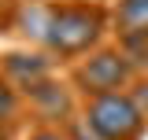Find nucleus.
Wrapping results in <instances>:
<instances>
[{
  "label": "nucleus",
  "instance_id": "11",
  "mask_svg": "<svg viewBox=\"0 0 148 140\" xmlns=\"http://www.w3.org/2000/svg\"><path fill=\"white\" fill-rule=\"evenodd\" d=\"M0 140H11V129H8V122H0Z\"/></svg>",
  "mask_w": 148,
  "mask_h": 140
},
{
  "label": "nucleus",
  "instance_id": "8",
  "mask_svg": "<svg viewBox=\"0 0 148 140\" xmlns=\"http://www.w3.org/2000/svg\"><path fill=\"white\" fill-rule=\"evenodd\" d=\"M18 111H22V92L0 77V122H15Z\"/></svg>",
  "mask_w": 148,
  "mask_h": 140
},
{
  "label": "nucleus",
  "instance_id": "2",
  "mask_svg": "<svg viewBox=\"0 0 148 140\" xmlns=\"http://www.w3.org/2000/svg\"><path fill=\"white\" fill-rule=\"evenodd\" d=\"M82 122H85L92 140H141L148 118L141 111V103L133 100V92L119 88V92L85 96Z\"/></svg>",
  "mask_w": 148,
  "mask_h": 140
},
{
  "label": "nucleus",
  "instance_id": "5",
  "mask_svg": "<svg viewBox=\"0 0 148 140\" xmlns=\"http://www.w3.org/2000/svg\"><path fill=\"white\" fill-rule=\"evenodd\" d=\"M22 96H26V100H30V107H34L41 118H48V122H63V118L74 111L67 85H56L52 77L37 81V85H34V88H26Z\"/></svg>",
  "mask_w": 148,
  "mask_h": 140
},
{
  "label": "nucleus",
  "instance_id": "4",
  "mask_svg": "<svg viewBox=\"0 0 148 140\" xmlns=\"http://www.w3.org/2000/svg\"><path fill=\"white\" fill-rule=\"evenodd\" d=\"M0 70H4V81H11L18 92H26L37 81L52 77V59L45 52H8L0 59Z\"/></svg>",
  "mask_w": 148,
  "mask_h": 140
},
{
  "label": "nucleus",
  "instance_id": "6",
  "mask_svg": "<svg viewBox=\"0 0 148 140\" xmlns=\"http://www.w3.org/2000/svg\"><path fill=\"white\" fill-rule=\"evenodd\" d=\"M48 15H52V4H41V0H22L15 11V30L26 41H37L45 44V33H48Z\"/></svg>",
  "mask_w": 148,
  "mask_h": 140
},
{
  "label": "nucleus",
  "instance_id": "7",
  "mask_svg": "<svg viewBox=\"0 0 148 140\" xmlns=\"http://www.w3.org/2000/svg\"><path fill=\"white\" fill-rule=\"evenodd\" d=\"M115 26H119V37H130V33L148 37V0H119L115 4Z\"/></svg>",
  "mask_w": 148,
  "mask_h": 140
},
{
  "label": "nucleus",
  "instance_id": "1",
  "mask_svg": "<svg viewBox=\"0 0 148 140\" xmlns=\"http://www.w3.org/2000/svg\"><path fill=\"white\" fill-rule=\"evenodd\" d=\"M104 30H108V11L100 4H89V0L52 4L45 48L59 59H82L85 52H92L100 44Z\"/></svg>",
  "mask_w": 148,
  "mask_h": 140
},
{
  "label": "nucleus",
  "instance_id": "3",
  "mask_svg": "<svg viewBox=\"0 0 148 140\" xmlns=\"http://www.w3.org/2000/svg\"><path fill=\"white\" fill-rule=\"evenodd\" d=\"M133 63L119 48H92L78 59L74 67V85L85 96H100V92H119L133 81Z\"/></svg>",
  "mask_w": 148,
  "mask_h": 140
},
{
  "label": "nucleus",
  "instance_id": "9",
  "mask_svg": "<svg viewBox=\"0 0 148 140\" xmlns=\"http://www.w3.org/2000/svg\"><path fill=\"white\" fill-rule=\"evenodd\" d=\"M26 140H67V133H59V129H52V125H45V129H34Z\"/></svg>",
  "mask_w": 148,
  "mask_h": 140
},
{
  "label": "nucleus",
  "instance_id": "10",
  "mask_svg": "<svg viewBox=\"0 0 148 140\" xmlns=\"http://www.w3.org/2000/svg\"><path fill=\"white\" fill-rule=\"evenodd\" d=\"M133 100L141 103V111H145V118H148V81H141V85H137V92H133Z\"/></svg>",
  "mask_w": 148,
  "mask_h": 140
}]
</instances>
